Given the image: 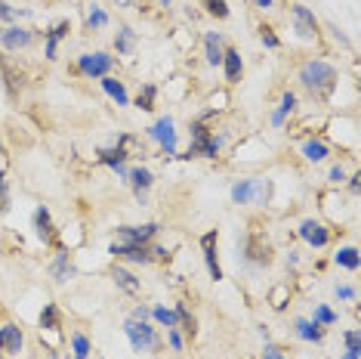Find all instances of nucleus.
Segmentation results:
<instances>
[{
  "label": "nucleus",
  "instance_id": "f257e3e1",
  "mask_svg": "<svg viewBox=\"0 0 361 359\" xmlns=\"http://www.w3.org/2000/svg\"><path fill=\"white\" fill-rule=\"evenodd\" d=\"M337 81H340V71L324 59H309V62H302V68H300V84L306 87L309 96H315V99H328L330 93H334Z\"/></svg>",
  "mask_w": 361,
  "mask_h": 359
},
{
  "label": "nucleus",
  "instance_id": "f03ea898",
  "mask_svg": "<svg viewBox=\"0 0 361 359\" xmlns=\"http://www.w3.org/2000/svg\"><path fill=\"white\" fill-rule=\"evenodd\" d=\"M124 335L130 337V347L136 353H151V350L161 347V337H158V328L151 322H136V319H127L124 322Z\"/></svg>",
  "mask_w": 361,
  "mask_h": 359
},
{
  "label": "nucleus",
  "instance_id": "7ed1b4c3",
  "mask_svg": "<svg viewBox=\"0 0 361 359\" xmlns=\"http://www.w3.org/2000/svg\"><path fill=\"white\" fill-rule=\"evenodd\" d=\"M148 140H155L158 146H161L164 155H176V121L170 118V115H164V118H158L155 124L148 127Z\"/></svg>",
  "mask_w": 361,
  "mask_h": 359
},
{
  "label": "nucleus",
  "instance_id": "20e7f679",
  "mask_svg": "<svg viewBox=\"0 0 361 359\" xmlns=\"http://www.w3.org/2000/svg\"><path fill=\"white\" fill-rule=\"evenodd\" d=\"M112 68H114V56L102 53V50L77 56V71H81L84 78H96V81H99V78H105Z\"/></svg>",
  "mask_w": 361,
  "mask_h": 359
},
{
  "label": "nucleus",
  "instance_id": "39448f33",
  "mask_svg": "<svg viewBox=\"0 0 361 359\" xmlns=\"http://www.w3.org/2000/svg\"><path fill=\"white\" fill-rule=\"evenodd\" d=\"M297 233H300V239L312 248H328L330 239H334V229L328 224H321V220H302Z\"/></svg>",
  "mask_w": 361,
  "mask_h": 359
},
{
  "label": "nucleus",
  "instance_id": "423d86ee",
  "mask_svg": "<svg viewBox=\"0 0 361 359\" xmlns=\"http://www.w3.org/2000/svg\"><path fill=\"white\" fill-rule=\"evenodd\" d=\"M291 16H293V28H297V34L302 41H318V19H315V13L309 10V6L302 3H293L291 6Z\"/></svg>",
  "mask_w": 361,
  "mask_h": 359
},
{
  "label": "nucleus",
  "instance_id": "0eeeda50",
  "mask_svg": "<svg viewBox=\"0 0 361 359\" xmlns=\"http://www.w3.org/2000/svg\"><path fill=\"white\" fill-rule=\"evenodd\" d=\"M244 251V261L247 263H254V267H269L272 263V248H269V242H263L259 235H247L244 242H238Z\"/></svg>",
  "mask_w": 361,
  "mask_h": 359
},
{
  "label": "nucleus",
  "instance_id": "6e6552de",
  "mask_svg": "<svg viewBox=\"0 0 361 359\" xmlns=\"http://www.w3.org/2000/svg\"><path fill=\"white\" fill-rule=\"evenodd\" d=\"M34 41V31L25 25H10V28H0V47L10 50V53H16V50H25L31 47Z\"/></svg>",
  "mask_w": 361,
  "mask_h": 359
},
{
  "label": "nucleus",
  "instance_id": "1a4fd4ad",
  "mask_svg": "<svg viewBox=\"0 0 361 359\" xmlns=\"http://www.w3.org/2000/svg\"><path fill=\"white\" fill-rule=\"evenodd\" d=\"M34 233H38V239L43 245H59V233H56V224H53V214H49V207H38L34 211Z\"/></svg>",
  "mask_w": 361,
  "mask_h": 359
},
{
  "label": "nucleus",
  "instance_id": "9d476101",
  "mask_svg": "<svg viewBox=\"0 0 361 359\" xmlns=\"http://www.w3.org/2000/svg\"><path fill=\"white\" fill-rule=\"evenodd\" d=\"M216 242H220V233H216V229L201 235V251H204L207 272H210L213 282H220V279H222V267H220V257H216Z\"/></svg>",
  "mask_w": 361,
  "mask_h": 359
},
{
  "label": "nucleus",
  "instance_id": "9b49d317",
  "mask_svg": "<svg viewBox=\"0 0 361 359\" xmlns=\"http://www.w3.org/2000/svg\"><path fill=\"white\" fill-rule=\"evenodd\" d=\"M108 254H114L118 261H127V263H151V251L148 245H127V242H114L112 248H108Z\"/></svg>",
  "mask_w": 361,
  "mask_h": 359
},
{
  "label": "nucleus",
  "instance_id": "f8f14e48",
  "mask_svg": "<svg viewBox=\"0 0 361 359\" xmlns=\"http://www.w3.org/2000/svg\"><path fill=\"white\" fill-rule=\"evenodd\" d=\"M158 224H142V226H118V239L127 242V245H148L158 235Z\"/></svg>",
  "mask_w": 361,
  "mask_h": 359
},
{
  "label": "nucleus",
  "instance_id": "ddd939ff",
  "mask_svg": "<svg viewBox=\"0 0 361 359\" xmlns=\"http://www.w3.org/2000/svg\"><path fill=\"white\" fill-rule=\"evenodd\" d=\"M127 183L133 186L136 198H139V202H146L148 189H151V186H155V177H151V170H148V168H142V164H136V168H130V170H127Z\"/></svg>",
  "mask_w": 361,
  "mask_h": 359
},
{
  "label": "nucleus",
  "instance_id": "4468645a",
  "mask_svg": "<svg viewBox=\"0 0 361 359\" xmlns=\"http://www.w3.org/2000/svg\"><path fill=\"white\" fill-rule=\"evenodd\" d=\"M22 344H25V335H22L19 325H13V322L0 325V353L16 356L19 350H22Z\"/></svg>",
  "mask_w": 361,
  "mask_h": 359
},
{
  "label": "nucleus",
  "instance_id": "2eb2a0df",
  "mask_svg": "<svg viewBox=\"0 0 361 359\" xmlns=\"http://www.w3.org/2000/svg\"><path fill=\"white\" fill-rule=\"evenodd\" d=\"M127 152H124V149H121V146H108V149H99V161H102V164H108V168H112L114 170V174H118L121 180H127Z\"/></svg>",
  "mask_w": 361,
  "mask_h": 359
},
{
  "label": "nucleus",
  "instance_id": "dca6fc26",
  "mask_svg": "<svg viewBox=\"0 0 361 359\" xmlns=\"http://www.w3.org/2000/svg\"><path fill=\"white\" fill-rule=\"evenodd\" d=\"M68 31H71L68 19H62V22H56V25L47 31V47H43V56H47L49 62H53L56 56H59V41H62V38H68Z\"/></svg>",
  "mask_w": 361,
  "mask_h": 359
},
{
  "label": "nucleus",
  "instance_id": "f3484780",
  "mask_svg": "<svg viewBox=\"0 0 361 359\" xmlns=\"http://www.w3.org/2000/svg\"><path fill=\"white\" fill-rule=\"evenodd\" d=\"M222 71H226V81L229 84H238L244 75V62H241V53H238L235 47H229L226 53H222Z\"/></svg>",
  "mask_w": 361,
  "mask_h": 359
},
{
  "label": "nucleus",
  "instance_id": "a211bd4d",
  "mask_svg": "<svg viewBox=\"0 0 361 359\" xmlns=\"http://www.w3.org/2000/svg\"><path fill=\"white\" fill-rule=\"evenodd\" d=\"M293 332H297V337L306 341V344H321L324 341V325H318V322H312V319H297L293 322Z\"/></svg>",
  "mask_w": 361,
  "mask_h": 359
},
{
  "label": "nucleus",
  "instance_id": "6ab92c4d",
  "mask_svg": "<svg viewBox=\"0 0 361 359\" xmlns=\"http://www.w3.org/2000/svg\"><path fill=\"white\" fill-rule=\"evenodd\" d=\"M112 279H114V285H118L121 291H127V294H139V291H142V282H139V279H136L127 267H121V263L112 270Z\"/></svg>",
  "mask_w": 361,
  "mask_h": 359
},
{
  "label": "nucleus",
  "instance_id": "aec40b11",
  "mask_svg": "<svg viewBox=\"0 0 361 359\" xmlns=\"http://www.w3.org/2000/svg\"><path fill=\"white\" fill-rule=\"evenodd\" d=\"M302 158H306V161H312V164H321V161H328V155H330V146L324 140H306L302 142Z\"/></svg>",
  "mask_w": 361,
  "mask_h": 359
},
{
  "label": "nucleus",
  "instance_id": "412c9836",
  "mask_svg": "<svg viewBox=\"0 0 361 359\" xmlns=\"http://www.w3.org/2000/svg\"><path fill=\"white\" fill-rule=\"evenodd\" d=\"M49 272H53L56 282H68V279H71V272H75V270H71V254L65 248L56 251L53 263H49Z\"/></svg>",
  "mask_w": 361,
  "mask_h": 359
},
{
  "label": "nucleus",
  "instance_id": "4be33fe9",
  "mask_svg": "<svg viewBox=\"0 0 361 359\" xmlns=\"http://www.w3.org/2000/svg\"><path fill=\"white\" fill-rule=\"evenodd\" d=\"M204 53H207V66H222V53H226V50H222V38L216 31H207L204 34Z\"/></svg>",
  "mask_w": 361,
  "mask_h": 359
},
{
  "label": "nucleus",
  "instance_id": "5701e85b",
  "mask_svg": "<svg viewBox=\"0 0 361 359\" xmlns=\"http://www.w3.org/2000/svg\"><path fill=\"white\" fill-rule=\"evenodd\" d=\"M99 84H102V90H105L118 105H130V93H127V87L118 81V78L105 75V78H99Z\"/></svg>",
  "mask_w": 361,
  "mask_h": 359
},
{
  "label": "nucleus",
  "instance_id": "b1692460",
  "mask_svg": "<svg viewBox=\"0 0 361 359\" xmlns=\"http://www.w3.org/2000/svg\"><path fill=\"white\" fill-rule=\"evenodd\" d=\"M0 87L6 90V96H16V93L22 90V78L10 66H6L3 56H0Z\"/></svg>",
  "mask_w": 361,
  "mask_h": 359
},
{
  "label": "nucleus",
  "instance_id": "393cba45",
  "mask_svg": "<svg viewBox=\"0 0 361 359\" xmlns=\"http://www.w3.org/2000/svg\"><path fill=\"white\" fill-rule=\"evenodd\" d=\"M59 328H62L59 307H56V304H43V313H40V332H59Z\"/></svg>",
  "mask_w": 361,
  "mask_h": 359
},
{
  "label": "nucleus",
  "instance_id": "a878e982",
  "mask_svg": "<svg viewBox=\"0 0 361 359\" xmlns=\"http://www.w3.org/2000/svg\"><path fill=\"white\" fill-rule=\"evenodd\" d=\"M173 310H176V322H179V328H183L185 335H189V337H194V335H198V319H194V316H192V310H189V307L183 304V300H179V304L173 307Z\"/></svg>",
  "mask_w": 361,
  "mask_h": 359
},
{
  "label": "nucleus",
  "instance_id": "bb28decb",
  "mask_svg": "<svg viewBox=\"0 0 361 359\" xmlns=\"http://www.w3.org/2000/svg\"><path fill=\"white\" fill-rule=\"evenodd\" d=\"M293 109H297V93H293V90H287L284 96H281V105H278V112L272 115V124H275V127H284L287 115H291Z\"/></svg>",
  "mask_w": 361,
  "mask_h": 359
},
{
  "label": "nucleus",
  "instance_id": "cd10ccee",
  "mask_svg": "<svg viewBox=\"0 0 361 359\" xmlns=\"http://www.w3.org/2000/svg\"><path fill=\"white\" fill-rule=\"evenodd\" d=\"M136 47V31L133 28H121L118 34H114V50H118V56H130Z\"/></svg>",
  "mask_w": 361,
  "mask_h": 359
},
{
  "label": "nucleus",
  "instance_id": "c85d7f7f",
  "mask_svg": "<svg viewBox=\"0 0 361 359\" xmlns=\"http://www.w3.org/2000/svg\"><path fill=\"white\" fill-rule=\"evenodd\" d=\"M254 198V180H238L232 186V202L235 205H250Z\"/></svg>",
  "mask_w": 361,
  "mask_h": 359
},
{
  "label": "nucleus",
  "instance_id": "c756f323",
  "mask_svg": "<svg viewBox=\"0 0 361 359\" xmlns=\"http://www.w3.org/2000/svg\"><path fill=\"white\" fill-rule=\"evenodd\" d=\"M105 25H108V13L99 3H93L90 10H86V28H90V31H102Z\"/></svg>",
  "mask_w": 361,
  "mask_h": 359
},
{
  "label": "nucleus",
  "instance_id": "7c9ffc66",
  "mask_svg": "<svg viewBox=\"0 0 361 359\" xmlns=\"http://www.w3.org/2000/svg\"><path fill=\"white\" fill-rule=\"evenodd\" d=\"M71 350H75V359H90L93 341L84 332H75V335H71Z\"/></svg>",
  "mask_w": 361,
  "mask_h": 359
},
{
  "label": "nucleus",
  "instance_id": "2f4dec72",
  "mask_svg": "<svg viewBox=\"0 0 361 359\" xmlns=\"http://www.w3.org/2000/svg\"><path fill=\"white\" fill-rule=\"evenodd\" d=\"M155 103H158V87H155V84H142L139 96H136V105H139L142 112H151V109H155Z\"/></svg>",
  "mask_w": 361,
  "mask_h": 359
},
{
  "label": "nucleus",
  "instance_id": "473e14b6",
  "mask_svg": "<svg viewBox=\"0 0 361 359\" xmlns=\"http://www.w3.org/2000/svg\"><path fill=\"white\" fill-rule=\"evenodd\" d=\"M334 263H337V267H346V270L355 272L358 270V248H340L334 254Z\"/></svg>",
  "mask_w": 361,
  "mask_h": 359
},
{
  "label": "nucleus",
  "instance_id": "72a5a7b5",
  "mask_svg": "<svg viewBox=\"0 0 361 359\" xmlns=\"http://www.w3.org/2000/svg\"><path fill=\"white\" fill-rule=\"evenodd\" d=\"M151 319L161 322L164 328H179V322H176V310H167V307H151Z\"/></svg>",
  "mask_w": 361,
  "mask_h": 359
},
{
  "label": "nucleus",
  "instance_id": "f704fd0d",
  "mask_svg": "<svg viewBox=\"0 0 361 359\" xmlns=\"http://www.w3.org/2000/svg\"><path fill=\"white\" fill-rule=\"evenodd\" d=\"M337 319H340V316H337L334 310H330L328 304H318V307H315V316H312V322H318V325H324V328H328V325H337Z\"/></svg>",
  "mask_w": 361,
  "mask_h": 359
},
{
  "label": "nucleus",
  "instance_id": "c9c22d12",
  "mask_svg": "<svg viewBox=\"0 0 361 359\" xmlns=\"http://www.w3.org/2000/svg\"><path fill=\"white\" fill-rule=\"evenodd\" d=\"M269 192H272V186H269V180H254V198H250V205H266L269 202Z\"/></svg>",
  "mask_w": 361,
  "mask_h": 359
},
{
  "label": "nucleus",
  "instance_id": "e433bc0d",
  "mask_svg": "<svg viewBox=\"0 0 361 359\" xmlns=\"http://www.w3.org/2000/svg\"><path fill=\"white\" fill-rule=\"evenodd\" d=\"M259 41H263V44L269 47V50H281V38H278L275 31H272L269 25H263V28H259Z\"/></svg>",
  "mask_w": 361,
  "mask_h": 359
},
{
  "label": "nucleus",
  "instance_id": "4c0bfd02",
  "mask_svg": "<svg viewBox=\"0 0 361 359\" xmlns=\"http://www.w3.org/2000/svg\"><path fill=\"white\" fill-rule=\"evenodd\" d=\"M204 3H207V13H210V16L229 19V3H226V0H204Z\"/></svg>",
  "mask_w": 361,
  "mask_h": 359
},
{
  "label": "nucleus",
  "instance_id": "58836bf2",
  "mask_svg": "<svg viewBox=\"0 0 361 359\" xmlns=\"http://www.w3.org/2000/svg\"><path fill=\"white\" fill-rule=\"evenodd\" d=\"M10 211V183H6V170H0V214Z\"/></svg>",
  "mask_w": 361,
  "mask_h": 359
},
{
  "label": "nucleus",
  "instance_id": "ea45409f",
  "mask_svg": "<svg viewBox=\"0 0 361 359\" xmlns=\"http://www.w3.org/2000/svg\"><path fill=\"white\" fill-rule=\"evenodd\" d=\"M167 341H170V347L176 350V353H183L185 350V341H183V335H179V328H167Z\"/></svg>",
  "mask_w": 361,
  "mask_h": 359
},
{
  "label": "nucleus",
  "instance_id": "a19ab883",
  "mask_svg": "<svg viewBox=\"0 0 361 359\" xmlns=\"http://www.w3.org/2000/svg\"><path fill=\"white\" fill-rule=\"evenodd\" d=\"M337 298H340V300H355L358 298V291L355 288H352V285H337Z\"/></svg>",
  "mask_w": 361,
  "mask_h": 359
},
{
  "label": "nucleus",
  "instance_id": "79ce46f5",
  "mask_svg": "<svg viewBox=\"0 0 361 359\" xmlns=\"http://www.w3.org/2000/svg\"><path fill=\"white\" fill-rule=\"evenodd\" d=\"M130 319H136V322H148L151 319V307H146V304H139L133 313H130Z\"/></svg>",
  "mask_w": 361,
  "mask_h": 359
},
{
  "label": "nucleus",
  "instance_id": "37998d69",
  "mask_svg": "<svg viewBox=\"0 0 361 359\" xmlns=\"http://www.w3.org/2000/svg\"><path fill=\"white\" fill-rule=\"evenodd\" d=\"M148 251H151V261H170V251L164 248V245H148Z\"/></svg>",
  "mask_w": 361,
  "mask_h": 359
},
{
  "label": "nucleus",
  "instance_id": "c03bdc74",
  "mask_svg": "<svg viewBox=\"0 0 361 359\" xmlns=\"http://www.w3.org/2000/svg\"><path fill=\"white\" fill-rule=\"evenodd\" d=\"M13 19H16V10L6 0H0V22H13Z\"/></svg>",
  "mask_w": 361,
  "mask_h": 359
},
{
  "label": "nucleus",
  "instance_id": "a18cd8bd",
  "mask_svg": "<svg viewBox=\"0 0 361 359\" xmlns=\"http://www.w3.org/2000/svg\"><path fill=\"white\" fill-rule=\"evenodd\" d=\"M263 359H284V353L275 347V344H269L266 341V350H263Z\"/></svg>",
  "mask_w": 361,
  "mask_h": 359
},
{
  "label": "nucleus",
  "instance_id": "49530a36",
  "mask_svg": "<svg viewBox=\"0 0 361 359\" xmlns=\"http://www.w3.org/2000/svg\"><path fill=\"white\" fill-rule=\"evenodd\" d=\"M343 341H346V347H349V350H358V332H355V328H349V332L343 335Z\"/></svg>",
  "mask_w": 361,
  "mask_h": 359
},
{
  "label": "nucleus",
  "instance_id": "de8ad7c7",
  "mask_svg": "<svg viewBox=\"0 0 361 359\" xmlns=\"http://www.w3.org/2000/svg\"><path fill=\"white\" fill-rule=\"evenodd\" d=\"M343 180H346V170L340 164H334V168H330V183H343Z\"/></svg>",
  "mask_w": 361,
  "mask_h": 359
},
{
  "label": "nucleus",
  "instance_id": "09e8293b",
  "mask_svg": "<svg viewBox=\"0 0 361 359\" xmlns=\"http://www.w3.org/2000/svg\"><path fill=\"white\" fill-rule=\"evenodd\" d=\"M250 3H254L256 10H272V3H275V0H250Z\"/></svg>",
  "mask_w": 361,
  "mask_h": 359
},
{
  "label": "nucleus",
  "instance_id": "8fccbe9b",
  "mask_svg": "<svg viewBox=\"0 0 361 359\" xmlns=\"http://www.w3.org/2000/svg\"><path fill=\"white\" fill-rule=\"evenodd\" d=\"M297 263H300V254L297 251H291V254H287V267H297Z\"/></svg>",
  "mask_w": 361,
  "mask_h": 359
},
{
  "label": "nucleus",
  "instance_id": "3c124183",
  "mask_svg": "<svg viewBox=\"0 0 361 359\" xmlns=\"http://www.w3.org/2000/svg\"><path fill=\"white\" fill-rule=\"evenodd\" d=\"M358 180H361L358 174H352V177H349V189H352V192H358V186H361V183H358Z\"/></svg>",
  "mask_w": 361,
  "mask_h": 359
},
{
  "label": "nucleus",
  "instance_id": "603ef678",
  "mask_svg": "<svg viewBox=\"0 0 361 359\" xmlns=\"http://www.w3.org/2000/svg\"><path fill=\"white\" fill-rule=\"evenodd\" d=\"M358 353H361V350H346L343 359H358Z\"/></svg>",
  "mask_w": 361,
  "mask_h": 359
},
{
  "label": "nucleus",
  "instance_id": "864d4df0",
  "mask_svg": "<svg viewBox=\"0 0 361 359\" xmlns=\"http://www.w3.org/2000/svg\"><path fill=\"white\" fill-rule=\"evenodd\" d=\"M114 3H118V6H130V3H133V0H114Z\"/></svg>",
  "mask_w": 361,
  "mask_h": 359
},
{
  "label": "nucleus",
  "instance_id": "5fc2aeb1",
  "mask_svg": "<svg viewBox=\"0 0 361 359\" xmlns=\"http://www.w3.org/2000/svg\"><path fill=\"white\" fill-rule=\"evenodd\" d=\"M158 3H161V6H170V3H173V0H158Z\"/></svg>",
  "mask_w": 361,
  "mask_h": 359
},
{
  "label": "nucleus",
  "instance_id": "6e6d98bb",
  "mask_svg": "<svg viewBox=\"0 0 361 359\" xmlns=\"http://www.w3.org/2000/svg\"><path fill=\"white\" fill-rule=\"evenodd\" d=\"M3 155H6V152H3V142H0V158H3Z\"/></svg>",
  "mask_w": 361,
  "mask_h": 359
},
{
  "label": "nucleus",
  "instance_id": "4d7b16f0",
  "mask_svg": "<svg viewBox=\"0 0 361 359\" xmlns=\"http://www.w3.org/2000/svg\"><path fill=\"white\" fill-rule=\"evenodd\" d=\"M0 359H3V356H0Z\"/></svg>",
  "mask_w": 361,
  "mask_h": 359
}]
</instances>
